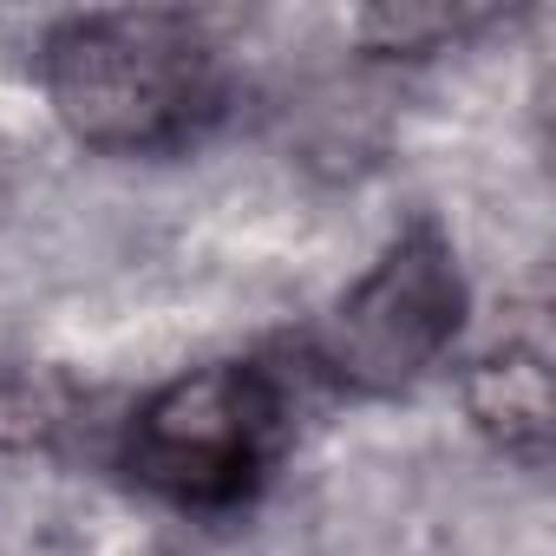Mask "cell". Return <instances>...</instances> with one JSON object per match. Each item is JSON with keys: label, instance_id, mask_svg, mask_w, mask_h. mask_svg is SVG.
Segmentation results:
<instances>
[{"label": "cell", "instance_id": "6da1fadb", "mask_svg": "<svg viewBox=\"0 0 556 556\" xmlns=\"http://www.w3.org/2000/svg\"><path fill=\"white\" fill-rule=\"evenodd\" d=\"M60 125L92 151H170L223 112V53L190 14H86L40 60Z\"/></svg>", "mask_w": 556, "mask_h": 556}, {"label": "cell", "instance_id": "7a4b0ae2", "mask_svg": "<svg viewBox=\"0 0 556 556\" xmlns=\"http://www.w3.org/2000/svg\"><path fill=\"white\" fill-rule=\"evenodd\" d=\"M282 432V393L262 367H197L151 393L125 432V471L190 510L236 504Z\"/></svg>", "mask_w": 556, "mask_h": 556}, {"label": "cell", "instance_id": "3957f363", "mask_svg": "<svg viewBox=\"0 0 556 556\" xmlns=\"http://www.w3.org/2000/svg\"><path fill=\"white\" fill-rule=\"evenodd\" d=\"M458 315H465V282L452 242L432 223H413L321 321L315 354L354 393H400L452 348Z\"/></svg>", "mask_w": 556, "mask_h": 556}, {"label": "cell", "instance_id": "277c9868", "mask_svg": "<svg viewBox=\"0 0 556 556\" xmlns=\"http://www.w3.org/2000/svg\"><path fill=\"white\" fill-rule=\"evenodd\" d=\"M471 413L484 419V432L504 452L543 458V445H549V374H543V354L510 348V354L484 361V374L471 380Z\"/></svg>", "mask_w": 556, "mask_h": 556}]
</instances>
